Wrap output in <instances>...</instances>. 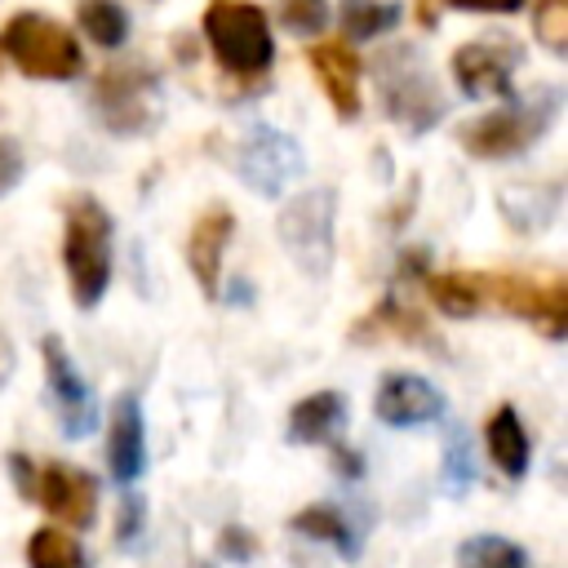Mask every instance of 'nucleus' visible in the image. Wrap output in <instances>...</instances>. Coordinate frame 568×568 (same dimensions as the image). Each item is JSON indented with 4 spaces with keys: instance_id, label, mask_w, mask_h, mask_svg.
<instances>
[{
    "instance_id": "obj_26",
    "label": "nucleus",
    "mask_w": 568,
    "mask_h": 568,
    "mask_svg": "<svg viewBox=\"0 0 568 568\" xmlns=\"http://www.w3.org/2000/svg\"><path fill=\"white\" fill-rule=\"evenodd\" d=\"M448 462H444V479H448V493H462L470 484V453H466V439H448Z\"/></svg>"
},
{
    "instance_id": "obj_24",
    "label": "nucleus",
    "mask_w": 568,
    "mask_h": 568,
    "mask_svg": "<svg viewBox=\"0 0 568 568\" xmlns=\"http://www.w3.org/2000/svg\"><path fill=\"white\" fill-rule=\"evenodd\" d=\"M532 31L546 49H568V0H532Z\"/></svg>"
},
{
    "instance_id": "obj_32",
    "label": "nucleus",
    "mask_w": 568,
    "mask_h": 568,
    "mask_svg": "<svg viewBox=\"0 0 568 568\" xmlns=\"http://www.w3.org/2000/svg\"><path fill=\"white\" fill-rule=\"evenodd\" d=\"M337 470H342V475H359V457L346 453V448H337Z\"/></svg>"
},
{
    "instance_id": "obj_16",
    "label": "nucleus",
    "mask_w": 568,
    "mask_h": 568,
    "mask_svg": "<svg viewBox=\"0 0 568 568\" xmlns=\"http://www.w3.org/2000/svg\"><path fill=\"white\" fill-rule=\"evenodd\" d=\"M342 417H346L342 395L337 390H315V395H306V399L293 404V413H288V439L293 444H328L337 435Z\"/></svg>"
},
{
    "instance_id": "obj_4",
    "label": "nucleus",
    "mask_w": 568,
    "mask_h": 568,
    "mask_svg": "<svg viewBox=\"0 0 568 568\" xmlns=\"http://www.w3.org/2000/svg\"><path fill=\"white\" fill-rule=\"evenodd\" d=\"M479 293H484V302H497L510 315L537 324L546 337L568 333V284L564 280L537 284L528 275H479Z\"/></svg>"
},
{
    "instance_id": "obj_7",
    "label": "nucleus",
    "mask_w": 568,
    "mask_h": 568,
    "mask_svg": "<svg viewBox=\"0 0 568 568\" xmlns=\"http://www.w3.org/2000/svg\"><path fill=\"white\" fill-rule=\"evenodd\" d=\"M373 408L386 426H422L444 413V395H439V386H430L417 373H386L377 382Z\"/></svg>"
},
{
    "instance_id": "obj_23",
    "label": "nucleus",
    "mask_w": 568,
    "mask_h": 568,
    "mask_svg": "<svg viewBox=\"0 0 568 568\" xmlns=\"http://www.w3.org/2000/svg\"><path fill=\"white\" fill-rule=\"evenodd\" d=\"M395 22V4H373V0H342V31L364 40L377 36Z\"/></svg>"
},
{
    "instance_id": "obj_21",
    "label": "nucleus",
    "mask_w": 568,
    "mask_h": 568,
    "mask_svg": "<svg viewBox=\"0 0 568 568\" xmlns=\"http://www.w3.org/2000/svg\"><path fill=\"white\" fill-rule=\"evenodd\" d=\"M293 528H297L302 537L333 541V546H337L346 559H355V537H351L346 519H342L333 506H306V510H297V515H293Z\"/></svg>"
},
{
    "instance_id": "obj_10",
    "label": "nucleus",
    "mask_w": 568,
    "mask_h": 568,
    "mask_svg": "<svg viewBox=\"0 0 568 568\" xmlns=\"http://www.w3.org/2000/svg\"><path fill=\"white\" fill-rule=\"evenodd\" d=\"M515 58L519 53L510 44H462L453 53V75L470 98H501L510 89Z\"/></svg>"
},
{
    "instance_id": "obj_33",
    "label": "nucleus",
    "mask_w": 568,
    "mask_h": 568,
    "mask_svg": "<svg viewBox=\"0 0 568 568\" xmlns=\"http://www.w3.org/2000/svg\"><path fill=\"white\" fill-rule=\"evenodd\" d=\"M9 373H13V351H9V342H4V333H0V386H4Z\"/></svg>"
},
{
    "instance_id": "obj_18",
    "label": "nucleus",
    "mask_w": 568,
    "mask_h": 568,
    "mask_svg": "<svg viewBox=\"0 0 568 568\" xmlns=\"http://www.w3.org/2000/svg\"><path fill=\"white\" fill-rule=\"evenodd\" d=\"M457 568H528V559L515 541H506L497 532H479L457 546Z\"/></svg>"
},
{
    "instance_id": "obj_15",
    "label": "nucleus",
    "mask_w": 568,
    "mask_h": 568,
    "mask_svg": "<svg viewBox=\"0 0 568 568\" xmlns=\"http://www.w3.org/2000/svg\"><path fill=\"white\" fill-rule=\"evenodd\" d=\"M484 444H488V457L497 462L501 475L519 479V475L528 470V430H524V422H519V413H515L510 404H501V408L488 413V422H484Z\"/></svg>"
},
{
    "instance_id": "obj_3",
    "label": "nucleus",
    "mask_w": 568,
    "mask_h": 568,
    "mask_svg": "<svg viewBox=\"0 0 568 568\" xmlns=\"http://www.w3.org/2000/svg\"><path fill=\"white\" fill-rule=\"evenodd\" d=\"M204 40L213 58L235 75H257L275 58L266 13L248 0H213L204 9Z\"/></svg>"
},
{
    "instance_id": "obj_1",
    "label": "nucleus",
    "mask_w": 568,
    "mask_h": 568,
    "mask_svg": "<svg viewBox=\"0 0 568 568\" xmlns=\"http://www.w3.org/2000/svg\"><path fill=\"white\" fill-rule=\"evenodd\" d=\"M62 266L71 297L98 306L111 280V217L93 195H71L62 217Z\"/></svg>"
},
{
    "instance_id": "obj_20",
    "label": "nucleus",
    "mask_w": 568,
    "mask_h": 568,
    "mask_svg": "<svg viewBox=\"0 0 568 568\" xmlns=\"http://www.w3.org/2000/svg\"><path fill=\"white\" fill-rule=\"evenodd\" d=\"M80 31L106 49H115L124 36H129V13L115 4V0H80Z\"/></svg>"
},
{
    "instance_id": "obj_30",
    "label": "nucleus",
    "mask_w": 568,
    "mask_h": 568,
    "mask_svg": "<svg viewBox=\"0 0 568 568\" xmlns=\"http://www.w3.org/2000/svg\"><path fill=\"white\" fill-rule=\"evenodd\" d=\"M138 519H142V506L129 497L124 506H120V541H129L133 537V528H138Z\"/></svg>"
},
{
    "instance_id": "obj_31",
    "label": "nucleus",
    "mask_w": 568,
    "mask_h": 568,
    "mask_svg": "<svg viewBox=\"0 0 568 568\" xmlns=\"http://www.w3.org/2000/svg\"><path fill=\"white\" fill-rule=\"evenodd\" d=\"M9 462H13V470H18V488L31 497V493H36V470L27 466V457H9Z\"/></svg>"
},
{
    "instance_id": "obj_25",
    "label": "nucleus",
    "mask_w": 568,
    "mask_h": 568,
    "mask_svg": "<svg viewBox=\"0 0 568 568\" xmlns=\"http://www.w3.org/2000/svg\"><path fill=\"white\" fill-rule=\"evenodd\" d=\"M280 18H284L288 31L315 36V31L324 27V18H328V4H324V0H284V4H280Z\"/></svg>"
},
{
    "instance_id": "obj_9",
    "label": "nucleus",
    "mask_w": 568,
    "mask_h": 568,
    "mask_svg": "<svg viewBox=\"0 0 568 568\" xmlns=\"http://www.w3.org/2000/svg\"><path fill=\"white\" fill-rule=\"evenodd\" d=\"M44 373H49V390H53V408H58V422L67 435H89L93 426V395L84 386V377L75 373L71 355L62 351L58 337H44Z\"/></svg>"
},
{
    "instance_id": "obj_5",
    "label": "nucleus",
    "mask_w": 568,
    "mask_h": 568,
    "mask_svg": "<svg viewBox=\"0 0 568 568\" xmlns=\"http://www.w3.org/2000/svg\"><path fill=\"white\" fill-rule=\"evenodd\" d=\"M31 497H40V506L53 519L71 524V528H89L93 515H98V484L84 470L67 466V462H49L36 475V493Z\"/></svg>"
},
{
    "instance_id": "obj_12",
    "label": "nucleus",
    "mask_w": 568,
    "mask_h": 568,
    "mask_svg": "<svg viewBox=\"0 0 568 568\" xmlns=\"http://www.w3.org/2000/svg\"><path fill=\"white\" fill-rule=\"evenodd\" d=\"M240 169H244V178H248L257 191L275 195V191L302 169V155H297V146H293L288 138H280V133H271V129H253V133L244 138Z\"/></svg>"
},
{
    "instance_id": "obj_8",
    "label": "nucleus",
    "mask_w": 568,
    "mask_h": 568,
    "mask_svg": "<svg viewBox=\"0 0 568 568\" xmlns=\"http://www.w3.org/2000/svg\"><path fill=\"white\" fill-rule=\"evenodd\" d=\"M93 102H98V115L120 129V133H133L146 124L151 106H155V93H151V80H142L133 67H111L98 89H93Z\"/></svg>"
},
{
    "instance_id": "obj_19",
    "label": "nucleus",
    "mask_w": 568,
    "mask_h": 568,
    "mask_svg": "<svg viewBox=\"0 0 568 568\" xmlns=\"http://www.w3.org/2000/svg\"><path fill=\"white\" fill-rule=\"evenodd\" d=\"M27 564L31 568H84V550L62 528H36L27 537Z\"/></svg>"
},
{
    "instance_id": "obj_11",
    "label": "nucleus",
    "mask_w": 568,
    "mask_h": 568,
    "mask_svg": "<svg viewBox=\"0 0 568 568\" xmlns=\"http://www.w3.org/2000/svg\"><path fill=\"white\" fill-rule=\"evenodd\" d=\"M311 67H315V80L324 84L333 111L342 120H355L359 115V58L351 53V44L342 40H320L306 49Z\"/></svg>"
},
{
    "instance_id": "obj_22",
    "label": "nucleus",
    "mask_w": 568,
    "mask_h": 568,
    "mask_svg": "<svg viewBox=\"0 0 568 568\" xmlns=\"http://www.w3.org/2000/svg\"><path fill=\"white\" fill-rule=\"evenodd\" d=\"M373 333H390V337H413V342H426L430 333H426V324L413 315V311H404V306H395V302H386V306H377L364 324H359V337H373Z\"/></svg>"
},
{
    "instance_id": "obj_2",
    "label": "nucleus",
    "mask_w": 568,
    "mask_h": 568,
    "mask_svg": "<svg viewBox=\"0 0 568 568\" xmlns=\"http://www.w3.org/2000/svg\"><path fill=\"white\" fill-rule=\"evenodd\" d=\"M0 53L22 75H36V80H71L84 67L75 36L44 13H13L0 27Z\"/></svg>"
},
{
    "instance_id": "obj_17",
    "label": "nucleus",
    "mask_w": 568,
    "mask_h": 568,
    "mask_svg": "<svg viewBox=\"0 0 568 568\" xmlns=\"http://www.w3.org/2000/svg\"><path fill=\"white\" fill-rule=\"evenodd\" d=\"M426 293L444 315H475L484 306L479 293V271H444V275H426Z\"/></svg>"
},
{
    "instance_id": "obj_14",
    "label": "nucleus",
    "mask_w": 568,
    "mask_h": 568,
    "mask_svg": "<svg viewBox=\"0 0 568 568\" xmlns=\"http://www.w3.org/2000/svg\"><path fill=\"white\" fill-rule=\"evenodd\" d=\"M106 466L120 484H133L146 466V448H142V408L133 395H120L111 408V426H106Z\"/></svg>"
},
{
    "instance_id": "obj_6",
    "label": "nucleus",
    "mask_w": 568,
    "mask_h": 568,
    "mask_svg": "<svg viewBox=\"0 0 568 568\" xmlns=\"http://www.w3.org/2000/svg\"><path fill=\"white\" fill-rule=\"evenodd\" d=\"M541 124H546V115L532 120L519 106H501V111H488V115L470 120L462 129V146L470 155H479V160H506V155H519L541 133Z\"/></svg>"
},
{
    "instance_id": "obj_27",
    "label": "nucleus",
    "mask_w": 568,
    "mask_h": 568,
    "mask_svg": "<svg viewBox=\"0 0 568 568\" xmlns=\"http://www.w3.org/2000/svg\"><path fill=\"white\" fill-rule=\"evenodd\" d=\"M453 9H470V13H515L524 9V0H444Z\"/></svg>"
},
{
    "instance_id": "obj_29",
    "label": "nucleus",
    "mask_w": 568,
    "mask_h": 568,
    "mask_svg": "<svg viewBox=\"0 0 568 568\" xmlns=\"http://www.w3.org/2000/svg\"><path fill=\"white\" fill-rule=\"evenodd\" d=\"M18 169H22V160H18V151L9 146V142H0V191L18 178Z\"/></svg>"
},
{
    "instance_id": "obj_13",
    "label": "nucleus",
    "mask_w": 568,
    "mask_h": 568,
    "mask_svg": "<svg viewBox=\"0 0 568 568\" xmlns=\"http://www.w3.org/2000/svg\"><path fill=\"white\" fill-rule=\"evenodd\" d=\"M235 231V217L226 204H213L195 217L191 226V240H186V262H191V275L200 284V293H217V275H222V248Z\"/></svg>"
},
{
    "instance_id": "obj_28",
    "label": "nucleus",
    "mask_w": 568,
    "mask_h": 568,
    "mask_svg": "<svg viewBox=\"0 0 568 568\" xmlns=\"http://www.w3.org/2000/svg\"><path fill=\"white\" fill-rule=\"evenodd\" d=\"M253 546H257V541H253L244 528H226V532H222V555H231V559H248Z\"/></svg>"
}]
</instances>
